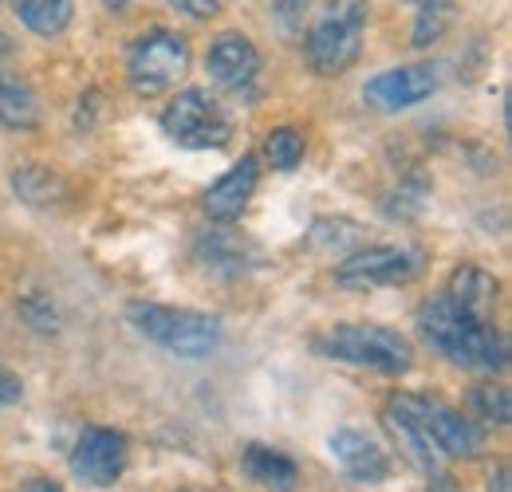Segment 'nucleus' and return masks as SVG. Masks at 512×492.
Masks as SVG:
<instances>
[{
	"instance_id": "nucleus-4",
	"label": "nucleus",
	"mask_w": 512,
	"mask_h": 492,
	"mask_svg": "<svg viewBox=\"0 0 512 492\" xmlns=\"http://www.w3.org/2000/svg\"><path fill=\"white\" fill-rule=\"evenodd\" d=\"M367 4L363 0H331L304 40V56L316 75H343L363 52Z\"/></svg>"
},
{
	"instance_id": "nucleus-5",
	"label": "nucleus",
	"mask_w": 512,
	"mask_h": 492,
	"mask_svg": "<svg viewBox=\"0 0 512 492\" xmlns=\"http://www.w3.org/2000/svg\"><path fill=\"white\" fill-rule=\"evenodd\" d=\"M190 71V44L170 28H150L130 44L127 79L138 95H166Z\"/></svg>"
},
{
	"instance_id": "nucleus-28",
	"label": "nucleus",
	"mask_w": 512,
	"mask_h": 492,
	"mask_svg": "<svg viewBox=\"0 0 512 492\" xmlns=\"http://www.w3.org/2000/svg\"><path fill=\"white\" fill-rule=\"evenodd\" d=\"M0 4H4V0H0Z\"/></svg>"
},
{
	"instance_id": "nucleus-26",
	"label": "nucleus",
	"mask_w": 512,
	"mask_h": 492,
	"mask_svg": "<svg viewBox=\"0 0 512 492\" xmlns=\"http://www.w3.org/2000/svg\"><path fill=\"white\" fill-rule=\"evenodd\" d=\"M16 492H64V489H60L56 481H48V477H32L28 485H20Z\"/></svg>"
},
{
	"instance_id": "nucleus-12",
	"label": "nucleus",
	"mask_w": 512,
	"mask_h": 492,
	"mask_svg": "<svg viewBox=\"0 0 512 492\" xmlns=\"http://www.w3.org/2000/svg\"><path fill=\"white\" fill-rule=\"evenodd\" d=\"M256 182H260V162L253 154H245L229 174H221L217 182L205 189L201 205H205V217L217 221V225H233L256 193Z\"/></svg>"
},
{
	"instance_id": "nucleus-2",
	"label": "nucleus",
	"mask_w": 512,
	"mask_h": 492,
	"mask_svg": "<svg viewBox=\"0 0 512 492\" xmlns=\"http://www.w3.org/2000/svg\"><path fill=\"white\" fill-rule=\"evenodd\" d=\"M312 347L327 359L379 370V374H406L414 367V351L406 335H398L394 327H379V323H335L312 339Z\"/></svg>"
},
{
	"instance_id": "nucleus-10",
	"label": "nucleus",
	"mask_w": 512,
	"mask_h": 492,
	"mask_svg": "<svg viewBox=\"0 0 512 492\" xmlns=\"http://www.w3.org/2000/svg\"><path fill=\"white\" fill-rule=\"evenodd\" d=\"M434 91H438V71L430 63H410V67H394V71L375 75L363 87V99H367V107L394 115V111H410V107L426 103Z\"/></svg>"
},
{
	"instance_id": "nucleus-21",
	"label": "nucleus",
	"mask_w": 512,
	"mask_h": 492,
	"mask_svg": "<svg viewBox=\"0 0 512 492\" xmlns=\"http://www.w3.org/2000/svg\"><path fill=\"white\" fill-rule=\"evenodd\" d=\"M469 402H473V410H477L485 422H493V426H505V422H509V390H505V386L481 382V386H473Z\"/></svg>"
},
{
	"instance_id": "nucleus-15",
	"label": "nucleus",
	"mask_w": 512,
	"mask_h": 492,
	"mask_svg": "<svg viewBox=\"0 0 512 492\" xmlns=\"http://www.w3.org/2000/svg\"><path fill=\"white\" fill-rule=\"evenodd\" d=\"M0 126L4 130H36L40 126V95L24 75L0 71Z\"/></svg>"
},
{
	"instance_id": "nucleus-18",
	"label": "nucleus",
	"mask_w": 512,
	"mask_h": 492,
	"mask_svg": "<svg viewBox=\"0 0 512 492\" xmlns=\"http://www.w3.org/2000/svg\"><path fill=\"white\" fill-rule=\"evenodd\" d=\"M12 12L36 36H60L75 16V4L71 0H12Z\"/></svg>"
},
{
	"instance_id": "nucleus-17",
	"label": "nucleus",
	"mask_w": 512,
	"mask_h": 492,
	"mask_svg": "<svg viewBox=\"0 0 512 492\" xmlns=\"http://www.w3.org/2000/svg\"><path fill=\"white\" fill-rule=\"evenodd\" d=\"M446 296L453 304H461L469 315L489 319V311L497 304V280H493L489 272H481V268H457V272L449 276Z\"/></svg>"
},
{
	"instance_id": "nucleus-22",
	"label": "nucleus",
	"mask_w": 512,
	"mask_h": 492,
	"mask_svg": "<svg viewBox=\"0 0 512 492\" xmlns=\"http://www.w3.org/2000/svg\"><path fill=\"white\" fill-rule=\"evenodd\" d=\"M449 20H453V12H449L446 0H426V4L418 8V20H414V44H418V48L434 44L449 28Z\"/></svg>"
},
{
	"instance_id": "nucleus-20",
	"label": "nucleus",
	"mask_w": 512,
	"mask_h": 492,
	"mask_svg": "<svg viewBox=\"0 0 512 492\" xmlns=\"http://www.w3.org/2000/svg\"><path fill=\"white\" fill-rule=\"evenodd\" d=\"M12 189H16V197H24V201H32V205H52L64 185H60L56 174H48V170H40V166H24V170L12 174Z\"/></svg>"
},
{
	"instance_id": "nucleus-11",
	"label": "nucleus",
	"mask_w": 512,
	"mask_h": 492,
	"mask_svg": "<svg viewBox=\"0 0 512 492\" xmlns=\"http://www.w3.org/2000/svg\"><path fill=\"white\" fill-rule=\"evenodd\" d=\"M383 430L390 433V441L398 445V453H402V461H406L410 469H418L422 477H438V473H442V453H438L434 437L418 422V414H410L398 398L386 402Z\"/></svg>"
},
{
	"instance_id": "nucleus-19",
	"label": "nucleus",
	"mask_w": 512,
	"mask_h": 492,
	"mask_svg": "<svg viewBox=\"0 0 512 492\" xmlns=\"http://www.w3.org/2000/svg\"><path fill=\"white\" fill-rule=\"evenodd\" d=\"M264 158L272 162V170H296L304 162V134L296 126H276L264 142Z\"/></svg>"
},
{
	"instance_id": "nucleus-23",
	"label": "nucleus",
	"mask_w": 512,
	"mask_h": 492,
	"mask_svg": "<svg viewBox=\"0 0 512 492\" xmlns=\"http://www.w3.org/2000/svg\"><path fill=\"white\" fill-rule=\"evenodd\" d=\"M166 4L178 8V12L190 16V20H209V16L221 12V0H166Z\"/></svg>"
},
{
	"instance_id": "nucleus-3",
	"label": "nucleus",
	"mask_w": 512,
	"mask_h": 492,
	"mask_svg": "<svg viewBox=\"0 0 512 492\" xmlns=\"http://www.w3.org/2000/svg\"><path fill=\"white\" fill-rule=\"evenodd\" d=\"M134 331H142L150 343L178 359H205L221 343V323L205 311L174 308V304H130L127 308Z\"/></svg>"
},
{
	"instance_id": "nucleus-6",
	"label": "nucleus",
	"mask_w": 512,
	"mask_h": 492,
	"mask_svg": "<svg viewBox=\"0 0 512 492\" xmlns=\"http://www.w3.org/2000/svg\"><path fill=\"white\" fill-rule=\"evenodd\" d=\"M162 130L170 142H178L186 150H221L233 138V126L225 119V111L217 107V99H209L197 87L170 99V107L162 111Z\"/></svg>"
},
{
	"instance_id": "nucleus-1",
	"label": "nucleus",
	"mask_w": 512,
	"mask_h": 492,
	"mask_svg": "<svg viewBox=\"0 0 512 492\" xmlns=\"http://www.w3.org/2000/svg\"><path fill=\"white\" fill-rule=\"evenodd\" d=\"M418 327L430 347H438L449 363L469 370H501L509 363V343L485 319L469 315L449 296H434L418 311Z\"/></svg>"
},
{
	"instance_id": "nucleus-8",
	"label": "nucleus",
	"mask_w": 512,
	"mask_h": 492,
	"mask_svg": "<svg viewBox=\"0 0 512 492\" xmlns=\"http://www.w3.org/2000/svg\"><path fill=\"white\" fill-rule=\"evenodd\" d=\"M127 453V433L111 430V426H91L79 433L71 449V473L91 489H111L127 473Z\"/></svg>"
},
{
	"instance_id": "nucleus-16",
	"label": "nucleus",
	"mask_w": 512,
	"mask_h": 492,
	"mask_svg": "<svg viewBox=\"0 0 512 492\" xmlns=\"http://www.w3.org/2000/svg\"><path fill=\"white\" fill-rule=\"evenodd\" d=\"M241 465H245V473L253 477L260 489H272V492H292L296 489V461L292 457H284V453H276V449H268V445H249L245 449V457H241Z\"/></svg>"
},
{
	"instance_id": "nucleus-7",
	"label": "nucleus",
	"mask_w": 512,
	"mask_h": 492,
	"mask_svg": "<svg viewBox=\"0 0 512 492\" xmlns=\"http://www.w3.org/2000/svg\"><path fill=\"white\" fill-rule=\"evenodd\" d=\"M426 268L422 248H398V245H367L351 248L347 260H339L335 280L343 288H390V284H406Z\"/></svg>"
},
{
	"instance_id": "nucleus-25",
	"label": "nucleus",
	"mask_w": 512,
	"mask_h": 492,
	"mask_svg": "<svg viewBox=\"0 0 512 492\" xmlns=\"http://www.w3.org/2000/svg\"><path fill=\"white\" fill-rule=\"evenodd\" d=\"M489 492H509V465L505 461L489 473Z\"/></svg>"
},
{
	"instance_id": "nucleus-9",
	"label": "nucleus",
	"mask_w": 512,
	"mask_h": 492,
	"mask_svg": "<svg viewBox=\"0 0 512 492\" xmlns=\"http://www.w3.org/2000/svg\"><path fill=\"white\" fill-rule=\"evenodd\" d=\"M398 402L418 414V422L434 437L442 457H477L481 453V430L469 422V414L453 410L438 398H418V394H398Z\"/></svg>"
},
{
	"instance_id": "nucleus-24",
	"label": "nucleus",
	"mask_w": 512,
	"mask_h": 492,
	"mask_svg": "<svg viewBox=\"0 0 512 492\" xmlns=\"http://www.w3.org/2000/svg\"><path fill=\"white\" fill-rule=\"evenodd\" d=\"M20 398H24V382L12 370L0 367V406H16Z\"/></svg>"
},
{
	"instance_id": "nucleus-14",
	"label": "nucleus",
	"mask_w": 512,
	"mask_h": 492,
	"mask_svg": "<svg viewBox=\"0 0 512 492\" xmlns=\"http://www.w3.org/2000/svg\"><path fill=\"white\" fill-rule=\"evenodd\" d=\"M331 457L339 461V469L351 481H371L379 485L390 477V457L383 453V445H375L363 430H335L327 437Z\"/></svg>"
},
{
	"instance_id": "nucleus-13",
	"label": "nucleus",
	"mask_w": 512,
	"mask_h": 492,
	"mask_svg": "<svg viewBox=\"0 0 512 492\" xmlns=\"http://www.w3.org/2000/svg\"><path fill=\"white\" fill-rule=\"evenodd\" d=\"M205 67L221 87L241 91V87L253 83L256 71H260V52H256L253 40L245 32H221L205 52Z\"/></svg>"
},
{
	"instance_id": "nucleus-27",
	"label": "nucleus",
	"mask_w": 512,
	"mask_h": 492,
	"mask_svg": "<svg viewBox=\"0 0 512 492\" xmlns=\"http://www.w3.org/2000/svg\"><path fill=\"white\" fill-rule=\"evenodd\" d=\"M8 52H12V48H8V40L0 36V67H4V60H8Z\"/></svg>"
}]
</instances>
